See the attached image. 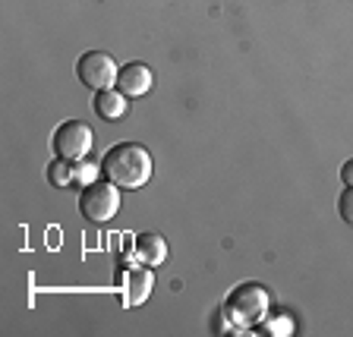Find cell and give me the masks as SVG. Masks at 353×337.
<instances>
[{"label": "cell", "instance_id": "obj_3", "mask_svg": "<svg viewBox=\"0 0 353 337\" xmlns=\"http://www.w3.org/2000/svg\"><path fill=\"white\" fill-rule=\"evenodd\" d=\"M120 212V186L110 183L108 176L82 186L79 192V214L92 224H108Z\"/></svg>", "mask_w": 353, "mask_h": 337}, {"label": "cell", "instance_id": "obj_8", "mask_svg": "<svg viewBox=\"0 0 353 337\" xmlns=\"http://www.w3.org/2000/svg\"><path fill=\"white\" fill-rule=\"evenodd\" d=\"M168 240L161 234H154V230H145L132 240V256L139 265H148V268H158V265L168 262Z\"/></svg>", "mask_w": 353, "mask_h": 337}, {"label": "cell", "instance_id": "obj_5", "mask_svg": "<svg viewBox=\"0 0 353 337\" xmlns=\"http://www.w3.org/2000/svg\"><path fill=\"white\" fill-rule=\"evenodd\" d=\"M76 76H79V82L85 88L101 92V88L117 85L120 66L108 51H85V54H79V60H76Z\"/></svg>", "mask_w": 353, "mask_h": 337}, {"label": "cell", "instance_id": "obj_13", "mask_svg": "<svg viewBox=\"0 0 353 337\" xmlns=\"http://www.w3.org/2000/svg\"><path fill=\"white\" fill-rule=\"evenodd\" d=\"M338 214L347 227H353V186H344V192L338 196Z\"/></svg>", "mask_w": 353, "mask_h": 337}, {"label": "cell", "instance_id": "obj_2", "mask_svg": "<svg viewBox=\"0 0 353 337\" xmlns=\"http://www.w3.org/2000/svg\"><path fill=\"white\" fill-rule=\"evenodd\" d=\"M221 309L228 312V318L243 334L246 328H259V322L268 316V309H272V294H268L262 284H256V280H246V284H236L234 290H230Z\"/></svg>", "mask_w": 353, "mask_h": 337}, {"label": "cell", "instance_id": "obj_1", "mask_svg": "<svg viewBox=\"0 0 353 337\" xmlns=\"http://www.w3.org/2000/svg\"><path fill=\"white\" fill-rule=\"evenodd\" d=\"M101 174L120 190H142L154 174L152 152L139 142H117L101 158Z\"/></svg>", "mask_w": 353, "mask_h": 337}, {"label": "cell", "instance_id": "obj_14", "mask_svg": "<svg viewBox=\"0 0 353 337\" xmlns=\"http://www.w3.org/2000/svg\"><path fill=\"white\" fill-rule=\"evenodd\" d=\"M341 180H344V186H353V158L341 164Z\"/></svg>", "mask_w": 353, "mask_h": 337}, {"label": "cell", "instance_id": "obj_12", "mask_svg": "<svg viewBox=\"0 0 353 337\" xmlns=\"http://www.w3.org/2000/svg\"><path fill=\"white\" fill-rule=\"evenodd\" d=\"M101 161H95V158H82V161H76V183L79 186H88L95 183V180H101Z\"/></svg>", "mask_w": 353, "mask_h": 337}, {"label": "cell", "instance_id": "obj_9", "mask_svg": "<svg viewBox=\"0 0 353 337\" xmlns=\"http://www.w3.org/2000/svg\"><path fill=\"white\" fill-rule=\"evenodd\" d=\"M92 108H95V114L101 120L114 123V120H123L126 117V110H130V98H126L117 85H114V88H101V92H95V98H92Z\"/></svg>", "mask_w": 353, "mask_h": 337}, {"label": "cell", "instance_id": "obj_10", "mask_svg": "<svg viewBox=\"0 0 353 337\" xmlns=\"http://www.w3.org/2000/svg\"><path fill=\"white\" fill-rule=\"evenodd\" d=\"M48 183H51L54 190L73 186L76 183V161H70V158H57V154H54V161L48 164Z\"/></svg>", "mask_w": 353, "mask_h": 337}, {"label": "cell", "instance_id": "obj_6", "mask_svg": "<svg viewBox=\"0 0 353 337\" xmlns=\"http://www.w3.org/2000/svg\"><path fill=\"white\" fill-rule=\"evenodd\" d=\"M120 284H123V306H142L154 290V274L148 265H142V268H126V272L120 274Z\"/></svg>", "mask_w": 353, "mask_h": 337}, {"label": "cell", "instance_id": "obj_4", "mask_svg": "<svg viewBox=\"0 0 353 337\" xmlns=\"http://www.w3.org/2000/svg\"><path fill=\"white\" fill-rule=\"evenodd\" d=\"M92 145H95V132H92L88 123H82V120H63L51 136L54 154H57V158H70V161L88 158Z\"/></svg>", "mask_w": 353, "mask_h": 337}, {"label": "cell", "instance_id": "obj_7", "mask_svg": "<svg viewBox=\"0 0 353 337\" xmlns=\"http://www.w3.org/2000/svg\"><path fill=\"white\" fill-rule=\"evenodd\" d=\"M152 85H154V73H152V66H145V63H126V66H120V76H117V88L123 92L126 98H142V95H148L152 92Z\"/></svg>", "mask_w": 353, "mask_h": 337}, {"label": "cell", "instance_id": "obj_11", "mask_svg": "<svg viewBox=\"0 0 353 337\" xmlns=\"http://www.w3.org/2000/svg\"><path fill=\"white\" fill-rule=\"evenodd\" d=\"M259 331L268 337H290L296 331V325H294V318H287V316H265L259 322Z\"/></svg>", "mask_w": 353, "mask_h": 337}]
</instances>
